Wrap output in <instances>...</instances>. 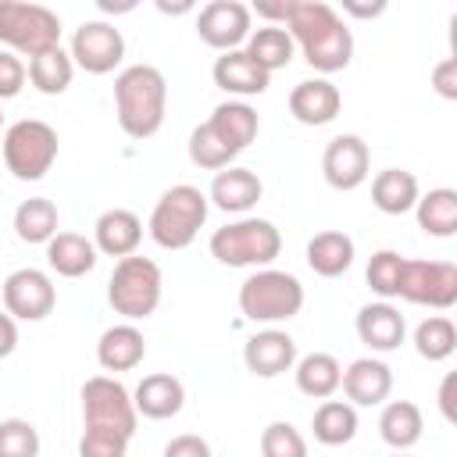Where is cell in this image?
<instances>
[{
    "label": "cell",
    "instance_id": "obj_1",
    "mask_svg": "<svg viewBox=\"0 0 457 457\" xmlns=\"http://www.w3.org/2000/svg\"><path fill=\"white\" fill-rule=\"evenodd\" d=\"M139 411L132 403V393L114 375H93L82 386V457H125L132 436H136Z\"/></svg>",
    "mask_w": 457,
    "mask_h": 457
},
{
    "label": "cell",
    "instance_id": "obj_2",
    "mask_svg": "<svg viewBox=\"0 0 457 457\" xmlns=\"http://www.w3.org/2000/svg\"><path fill=\"white\" fill-rule=\"evenodd\" d=\"M296 50L318 75H336L353 61V32L336 14V7L321 0H300L293 18L286 21Z\"/></svg>",
    "mask_w": 457,
    "mask_h": 457
},
{
    "label": "cell",
    "instance_id": "obj_3",
    "mask_svg": "<svg viewBox=\"0 0 457 457\" xmlns=\"http://www.w3.org/2000/svg\"><path fill=\"white\" fill-rule=\"evenodd\" d=\"M168 111V79L154 64H129L114 75V114L129 139L161 132Z\"/></svg>",
    "mask_w": 457,
    "mask_h": 457
},
{
    "label": "cell",
    "instance_id": "obj_4",
    "mask_svg": "<svg viewBox=\"0 0 457 457\" xmlns=\"http://www.w3.org/2000/svg\"><path fill=\"white\" fill-rule=\"evenodd\" d=\"M207 211H211L207 193L189 186V182H179V186L164 189L161 200L154 204L146 232L161 250H186L200 236V228L207 221Z\"/></svg>",
    "mask_w": 457,
    "mask_h": 457
},
{
    "label": "cell",
    "instance_id": "obj_5",
    "mask_svg": "<svg viewBox=\"0 0 457 457\" xmlns=\"http://www.w3.org/2000/svg\"><path fill=\"white\" fill-rule=\"evenodd\" d=\"M303 307V286L282 268H253L239 286V314L253 325H278L296 318Z\"/></svg>",
    "mask_w": 457,
    "mask_h": 457
},
{
    "label": "cell",
    "instance_id": "obj_6",
    "mask_svg": "<svg viewBox=\"0 0 457 457\" xmlns=\"http://www.w3.org/2000/svg\"><path fill=\"white\" fill-rule=\"evenodd\" d=\"M282 253V232L275 221L243 214L211 236V257L225 268H264Z\"/></svg>",
    "mask_w": 457,
    "mask_h": 457
},
{
    "label": "cell",
    "instance_id": "obj_7",
    "mask_svg": "<svg viewBox=\"0 0 457 457\" xmlns=\"http://www.w3.org/2000/svg\"><path fill=\"white\" fill-rule=\"evenodd\" d=\"M161 293H164V275L157 261L139 253L118 257L107 278V303L114 314H121L125 321H143L161 307Z\"/></svg>",
    "mask_w": 457,
    "mask_h": 457
},
{
    "label": "cell",
    "instance_id": "obj_8",
    "mask_svg": "<svg viewBox=\"0 0 457 457\" xmlns=\"http://www.w3.org/2000/svg\"><path fill=\"white\" fill-rule=\"evenodd\" d=\"M57 129L39 118H21L4 129V164L18 182H39L57 161Z\"/></svg>",
    "mask_w": 457,
    "mask_h": 457
},
{
    "label": "cell",
    "instance_id": "obj_9",
    "mask_svg": "<svg viewBox=\"0 0 457 457\" xmlns=\"http://www.w3.org/2000/svg\"><path fill=\"white\" fill-rule=\"evenodd\" d=\"M0 43L18 57H36L61 43V18L43 4L7 0L0 4Z\"/></svg>",
    "mask_w": 457,
    "mask_h": 457
},
{
    "label": "cell",
    "instance_id": "obj_10",
    "mask_svg": "<svg viewBox=\"0 0 457 457\" xmlns=\"http://www.w3.org/2000/svg\"><path fill=\"white\" fill-rule=\"evenodd\" d=\"M396 300L432 307V311H450L457 303V264L453 261H403V278Z\"/></svg>",
    "mask_w": 457,
    "mask_h": 457
},
{
    "label": "cell",
    "instance_id": "obj_11",
    "mask_svg": "<svg viewBox=\"0 0 457 457\" xmlns=\"http://www.w3.org/2000/svg\"><path fill=\"white\" fill-rule=\"evenodd\" d=\"M75 68L89 71V75H111L114 68H121L125 61V36L121 29H114L111 21L96 18V21H82L71 32V46H68Z\"/></svg>",
    "mask_w": 457,
    "mask_h": 457
},
{
    "label": "cell",
    "instance_id": "obj_12",
    "mask_svg": "<svg viewBox=\"0 0 457 457\" xmlns=\"http://www.w3.org/2000/svg\"><path fill=\"white\" fill-rule=\"evenodd\" d=\"M57 307V286L39 268H18L4 278V311L18 321H43Z\"/></svg>",
    "mask_w": 457,
    "mask_h": 457
},
{
    "label": "cell",
    "instance_id": "obj_13",
    "mask_svg": "<svg viewBox=\"0 0 457 457\" xmlns=\"http://www.w3.org/2000/svg\"><path fill=\"white\" fill-rule=\"evenodd\" d=\"M253 29V14L243 0H211L200 7L196 14V36L200 43H207L211 50H236L246 43Z\"/></svg>",
    "mask_w": 457,
    "mask_h": 457
},
{
    "label": "cell",
    "instance_id": "obj_14",
    "mask_svg": "<svg viewBox=\"0 0 457 457\" xmlns=\"http://www.w3.org/2000/svg\"><path fill=\"white\" fill-rule=\"evenodd\" d=\"M321 175L339 193H353L357 186H364L368 175H371V150H368V143L361 136H353V132H343V136L328 139V146L321 154Z\"/></svg>",
    "mask_w": 457,
    "mask_h": 457
},
{
    "label": "cell",
    "instance_id": "obj_15",
    "mask_svg": "<svg viewBox=\"0 0 457 457\" xmlns=\"http://www.w3.org/2000/svg\"><path fill=\"white\" fill-rule=\"evenodd\" d=\"M243 364L257 378H278V375L293 371V364H296V339L289 332L268 325V328H261L246 339Z\"/></svg>",
    "mask_w": 457,
    "mask_h": 457
},
{
    "label": "cell",
    "instance_id": "obj_16",
    "mask_svg": "<svg viewBox=\"0 0 457 457\" xmlns=\"http://www.w3.org/2000/svg\"><path fill=\"white\" fill-rule=\"evenodd\" d=\"M343 111V93L332 79L318 75V79H303L289 89V114L300 121V125H328L336 121Z\"/></svg>",
    "mask_w": 457,
    "mask_h": 457
},
{
    "label": "cell",
    "instance_id": "obj_17",
    "mask_svg": "<svg viewBox=\"0 0 457 457\" xmlns=\"http://www.w3.org/2000/svg\"><path fill=\"white\" fill-rule=\"evenodd\" d=\"M339 389L353 407H378L393 393V368L382 357H357L343 368Z\"/></svg>",
    "mask_w": 457,
    "mask_h": 457
},
{
    "label": "cell",
    "instance_id": "obj_18",
    "mask_svg": "<svg viewBox=\"0 0 457 457\" xmlns=\"http://www.w3.org/2000/svg\"><path fill=\"white\" fill-rule=\"evenodd\" d=\"M211 79H214L218 89H225L228 96H239V100L261 96V93H268V86H271V75H268L243 46L221 50V57H218L214 68H211Z\"/></svg>",
    "mask_w": 457,
    "mask_h": 457
},
{
    "label": "cell",
    "instance_id": "obj_19",
    "mask_svg": "<svg viewBox=\"0 0 457 457\" xmlns=\"http://www.w3.org/2000/svg\"><path fill=\"white\" fill-rule=\"evenodd\" d=\"M261 196H264V182L257 179V171L239 168V164L218 168L207 189V200L225 214H246L250 207H257Z\"/></svg>",
    "mask_w": 457,
    "mask_h": 457
},
{
    "label": "cell",
    "instance_id": "obj_20",
    "mask_svg": "<svg viewBox=\"0 0 457 457\" xmlns=\"http://www.w3.org/2000/svg\"><path fill=\"white\" fill-rule=\"evenodd\" d=\"M353 328H357V339H361L371 353H393V350H400V343H403V336H407V321H403V314H400L389 300L364 303V307L357 311Z\"/></svg>",
    "mask_w": 457,
    "mask_h": 457
},
{
    "label": "cell",
    "instance_id": "obj_21",
    "mask_svg": "<svg viewBox=\"0 0 457 457\" xmlns=\"http://www.w3.org/2000/svg\"><path fill=\"white\" fill-rule=\"evenodd\" d=\"M146 357V339L143 332L136 328V321H121V325H111L100 332L96 339V364L107 371V375H118V371H132L139 368Z\"/></svg>",
    "mask_w": 457,
    "mask_h": 457
},
{
    "label": "cell",
    "instance_id": "obj_22",
    "mask_svg": "<svg viewBox=\"0 0 457 457\" xmlns=\"http://www.w3.org/2000/svg\"><path fill=\"white\" fill-rule=\"evenodd\" d=\"M132 403L143 418L168 421L186 407V386L168 371H154V375L139 378V386L132 389Z\"/></svg>",
    "mask_w": 457,
    "mask_h": 457
},
{
    "label": "cell",
    "instance_id": "obj_23",
    "mask_svg": "<svg viewBox=\"0 0 457 457\" xmlns=\"http://www.w3.org/2000/svg\"><path fill=\"white\" fill-rule=\"evenodd\" d=\"M93 243L107 257H129L143 243V221L129 207H111L93 221Z\"/></svg>",
    "mask_w": 457,
    "mask_h": 457
},
{
    "label": "cell",
    "instance_id": "obj_24",
    "mask_svg": "<svg viewBox=\"0 0 457 457\" xmlns=\"http://www.w3.org/2000/svg\"><path fill=\"white\" fill-rule=\"evenodd\" d=\"M303 257H307V268H311L314 275H321V278H339V275H346V271L353 268L357 246H353V239H350L346 232L325 228V232H314V236L307 239Z\"/></svg>",
    "mask_w": 457,
    "mask_h": 457
},
{
    "label": "cell",
    "instance_id": "obj_25",
    "mask_svg": "<svg viewBox=\"0 0 457 457\" xmlns=\"http://www.w3.org/2000/svg\"><path fill=\"white\" fill-rule=\"evenodd\" d=\"M96 243L86 239L82 232H54L46 239V264L50 271H57L61 278H82L96 268Z\"/></svg>",
    "mask_w": 457,
    "mask_h": 457
},
{
    "label": "cell",
    "instance_id": "obj_26",
    "mask_svg": "<svg viewBox=\"0 0 457 457\" xmlns=\"http://www.w3.org/2000/svg\"><path fill=\"white\" fill-rule=\"evenodd\" d=\"M207 125H211V129H214L236 154H243V150L257 139V132H261V118H257V111H253L246 100H239V96L218 104V107L211 111Z\"/></svg>",
    "mask_w": 457,
    "mask_h": 457
},
{
    "label": "cell",
    "instance_id": "obj_27",
    "mask_svg": "<svg viewBox=\"0 0 457 457\" xmlns=\"http://www.w3.org/2000/svg\"><path fill=\"white\" fill-rule=\"evenodd\" d=\"M425 432V418H421V407L414 400H382V414H378V436L386 446L393 450H411L418 446Z\"/></svg>",
    "mask_w": 457,
    "mask_h": 457
},
{
    "label": "cell",
    "instance_id": "obj_28",
    "mask_svg": "<svg viewBox=\"0 0 457 457\" xmlns=\"http://www.w3.org/2000/svg\"><path fill=\"white\" fill-rule=\"evenodd\" d=\"M414 218L418 228L432 239H450L457 232V189L436 186L428 193H418L414 200Z\"/></svg>",
    "mask_w": 457,
    "mask_h": 457
},
{
    "label": "cell",
    "instance_id": "obj_29",
    "mask_svg": "<svg viewBox=\"0 0 457 457\" xmlns=\"http://www.w3.org/2000/svg\"><path fill=\"white\" fill-rule=\"evenodd\" d=\"M293 378H296V389L311 400H325V396H336L339 393V378H343V364L325 353V350H314L307 357H296L293 364Z\"/></svg>",
    "mask_w": 457,
    "mask_h": 457
},
{
    "label": "cell",
    "instance_id": "obj_30",
    "mask_svg": "<svg viewBox=\"0 0 457 457\" xmlns=\"http://www.w3.org/2000/svg\"><path fill=\"white\" fill-rule=\"evenodd\" d=\"M418 193H421V186H418L414 171H407V168H386L371 179V204L393 218L414 211Z\"/></svg>",
    "mask_w": 457,
    "mask_h": 457
},
{
    "label": "cell",
    "instance_id": "obj_31",
    "mask_svg": "<svg viewBox=\"0 0 457 457\" xmlns=\"http://www.w3.org/2000/svg\"><path fill=\"white\" fill-rule=\"evenodd\" d=\"M25 68H29L32 89L43 93V96H61L71 86V79H75V61H71V54L61 43L43 50V54H36V57H29Z\"/></svg>",
    "mask_w": 457,
    "mask_h": 457
},
{
    "label": "cell",
    "instance_id": "obj_32",
    "mask_svg": "<svg viewBox=\"0 0 457 457\" xmlns=\"http://www.w3.org/2000/svg\"><path fill=\"white\" fill-rule=\"evenodd\" d=\"M61 228L57 204L46 196H29L14 207V236L29 246H46V239Z\"/></svg>",
    "mask_w": 457,
    "mask_h": 457
},
{
    "label": "cell",
    "instance_id": "obj_33",
    "mask_svg": "<svg viewBox=\"0 0 457 457\" xmlns=\"http://www.w3.org/2000/svg\"><path fill=\"white\" fill-rule=\"evenodd\" d=\"M314 439L321 446H346L357 436V407L350 400H332L325 396L311 418Z\"/></svg>",
    "mask_w": 457,
    "mask_h": 457
},
{
    "label": "cell",
    "instance_id": "obj_34",
    "mask_svg": "<svg viewBox=\"0 0 457 457\" xmlns=\"http://www.w3.org/2000/svg\"><path fill=\"white\" fill-rule=\"evenodd\" d=\"M243 50H246V54H250V57H253L268 75H275L278 68H286V64L296 57V43H293L289 29H282V25L250 29V36H246Z\"/></svg>",
    "mask_w": 457,
    "mask_h": 457
},
{
    "label": "cell",
    "instance_id": "obj_35",
    "mask_svg": "<svg viewBox=\"0 0 457 457\" xmlns=\"http://www.w3.org/2000/svg\"><path fill=\"white\" fill-rule=\"evenodd\" d=\"M411 343H414L418 357H425L428 364H439V361L453 357V350H457V325L446 314H428L425 321H418Z\"/></svg>",
    "mask_w": 457,
    "mask_h": 457
},
{
    "label": "cell",
    "instance_id": "obj_36",
    "mask_svg": "<svg viewBox=\"0 0 457 457\" xmlns=\"http://www.w3.org/2000/svg\"><path fill=\"white\" fill-rule=\"evenodd\" d=\"M189 161L196 168H204V171H218V168H225V164L236 161V150L204 121V125H196L189 132Z\"/></svg>",
    "mask_w": 457,
    "mask_h": 457
},
{
    "label": "cell",
    "instance_id": "obj_37",
    "mask_svg": "<svg viewBox=\"0 0 457 457\" xmlns=\"http://www.w3.org/2000/svg\"><path fill=\"white\" fill-rule=\"evenodd\" d=\"M403 261H407V257L396 253V250H378V253H371L364 278H368V286H371V293H375L378 300H396L400 278H403Z\"/></svg>",
    "mask_w": 457,
    "mask_h": 457
},
{
    "label": "cell",
    "instance_id": "obj_38",
    "mask_svg": "<svg viewBox=\"0 0 457 457\" xmlns=\"http://www.w3.org/2000/svg\"><path fill=\"white\" fill-rule=\"evenodd\" d=\"M39 453V432L25 418H4L0 421V457H36Z\"/></svg>",
    "mask_w": 457,
    "mask_h": 457
},
{
    "label": "cell",
    "instance_id": "obj_39",
    "mask_svg": "<svg viewBox=\"0 0 457 457\" xmlns=\"http://www.w3.org/2000/svg\"><path fill=\"white\" fill-rule=\"evenodd\" d=\"M261 453L264 457H303L307 453V439L300 436L296 425L289 421H271L261 432Z\"/></svg>",
    "mask_w": 457,
    "mask_h": 457
},
{
    "label": "cell",
    "instance_id": "obj_40",
    "mask_svg": "<svg viewBox=\"0 0 457 457\" xmlns=\"http://www.w3.org/2000/svg\"><path fill=\"white\" fill-rule=\"evenodd\" d=\"M25 79H29L25 61L14 50H0V104L11 100V96H18L21 86H25Z\"/></svg>",
    "mask_w": 457,
    "mask_h": 457
},
{
    "label": "cell",
    "instance_id": "obj_41",
    "mask_svg": "<svg viewBox=\"0 0 457 457\" xmlns=\"http://www.w3.org/2000/svg\"><path fill=\"white\" fill-rule=\"evenodd\" d=\"M296 4H300V0H250L246 7H250V14L264 18L268 25H286V21L293 18Z\"/></svg>",
    "mask_w": 457,
    "mask_h": 457
},
{
    "label": "cell",
    "instance_id": "obj_42",
    "mask_svg": "<svg viewBox=\"0 0 457 457\" xmlns=\"http://www.w3.org/2000/svg\"><path fill=\"white\" fill-rule=\"evenodd\" d=\"M432 86L443 100H457V61L453 57H443L436 68H432Z\"/></svg>",
    "mask_w": 457,
    "mask_h": 457
},
{
    "label": "cell",
    "instance_id": "obj_43",
    "mask_svg": "<svg viewBox=\"0 0 457 457\" xmlns=\"http://www.w3.org/2000/svg\"><path fill=\"white\" fill-rule=\"evenodd\" d=\"M164 457H211V446L200 436H175L164 443Z\"/></svg>",
    "mask_w": 457,
    "mask_h": 457
},
{
    "label": "cell",
    "instance_id": "obj_44",
    "mask_svg": "<svg viewBox=\"0 0 457 457\" xmlns=\"http://www.w3.org/2000/svg\"><path fill=\"white\" fill-rule=\"evenodd\" d=\"M339 7H343L350 18H357V21H375V18L386 14L389 0H339Z\"/></svg>",
    "mask_w": 457,
    "mask_h": 457
},
{
    "label": "cell",
    "instance_id": "obj_45",
    "mask_svg": "<svg viewBox=\"0 0 457 457\" xmlns=\"http://www.w3.org/2000/svg\"><path fill=\"white\" fill-rule=\"evenodd\" d=\"M18 350V318L11 311H0V361Z\"/></svg>",
    "mask_w": 457,
    "mask_h": 457
},
{
    "label": "cell",
    "instance_id": "obj_46",
    "mask_svg": "<svg viewBox=\"0 0 457 457\" xmlns=\"http://www.w3.org/2000/svg\"><path fill=\"white\" fill-rule=\"evenodd\" d=\"M453 386H457V375H453V371H450V375H443V382H439V411H443L446 425H457V407H453Z\"/></svg>",
    "mask_w": 457,
    "mask_h": 457
},
{
    "label": "cell",
    "instance_id": "obj_47",
    "mask_svg": "<svg viewBox=\"0 0 457 457\" xmlns=\"http://www.w3.org/2000/svg\"><path fill=\"white\" fill-rule=\"evenodd\" d=\"M93 4H96L100 14H107V18H121V14H132L143 0H93Z\"/></svg>",
    "mask_w": 457,
    "mask_h": 457
},
{
    "label": "cell",
    "instance_id": "obj_48",
    "mask_svg": "<svg viewBox=\"0 0 457 457\" xmlns=\"http://www.w3.org/2000/svg\"><path fill=\"white\" fill-rule=\"evenodd\" d=\"M196 4H200V0H154V7H157L161 14H168V18H182V14L196 11Z\"/></svg>",
    "mask_w": 457,
    "mask_h": 457
},
{
    "label": "cell",
    "instance_id": "obj_49",
    "mask_svg": "<svg viewBox=\"0 0 457 457\" xmlns=\"http://www.w3.org/2000/svg\"><path fill=\"white\" fill-rule=\"evenodd\" d=\"M0 129H4V107H0Z\"/></svg>",
    "mask_w": 457,
    "mask_h": 457
},
{
    "label": "cell",
    "instance_id": "obj_50",
    "mask_svg": "<svg viewBox=\"0 0 457 457\" xmlns=\"http://www.w3.org/2000/svg\"><path fill=\"white\" fill-rule=\"evenodd\" d=\"M0 4H7V0H0Z\"/></svg>",
    "mask_w": 457,
    "mask_h": 457
}]
</instances>
